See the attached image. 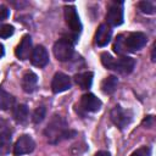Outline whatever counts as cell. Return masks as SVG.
<instances>
[{"mask_svg":"<svg viewBox=\"0 0 156 156\" xmlns=\"http://www.w3.org/2000/svg\"><path fill=\"white\" fill-rule=\"evenodd\" d=\"M45 136L48 138L49 143L51 144H57L58 141L63 140V139H68L72 138L76 132L71 130L66 123V121L63 119V117L61 116H52V118L50 119V122L48 123L45 130H44Z\"/></svg>","mask_w":156,"mask_h":156,"instance_id":"cell-1","label":"cell"},{"mask_svg":"<svg viewBox=\"0 0 156 156\" xmlns=\"http://www.w3.org/2000/svg\"><path fill=\"white\" fill-rule=\"evenodd\" d=\"M147 38L144 33L141 32H133L129 33L128 35L122 34V46H123V52H134L140 50L146 45Z\"/></svg>","mask_w":156,"mask_h":156,"instance_id":"cell-2","label":"cell"},{"mask_svg":"<svg viewBox=\"0 0 156 156\" xmlns=\"http://www.w3.org/2000/svg\"><path fill=\"white\" fill-rule=\"evenodd\" d=\"M110 117H111V121L113 122L115 126H117L119 129H123L132 122L133 112L130 110L123 108L122 106H115L111 110Z\"/></svg>","mask_w":156,"mask_h":156,"instance_id":"cell-3","label":"cell"},{"mask_svg":"<svg viewBox=\"0 0 156 156\" xmlns=\"http://www.w3.org/2000/svg\"><path fill=\"white\" fill-rule=\"evenodd\" d=\"M73 45L68 39H58L54 44V55L58 61H68L73 56Z\"/></svg>","mask_w":156,"mask_h":156,"instance_id":"cell-4","label":"cell"},{"mask_svg":"<svg viewBox=\"0 0 156 156\" xmlns=\"http://www.w3.org/2000/svg\"><path fill=\"white\" fill-rule=\"evenodd\" d=\"M106 21L110 26L117 27L123 23V4L121 1H115L108 6L106 13Z\"/></svg>","mask_w":156,"mask_h":156,"instance_id":"cell-5","label":"cell"},{"mask_svg":"<svg viewBox=\"0 0 156 156\" xmlns=\"http://www.w3.org/2000/svg\"><path fill=\"white\" fill-rule=\"evenodd\" d=\"M34 147H35V143L32 139V136L24 134V135L20 136L17 139V141L15 143V145H13V154L16 156H22V155L32 152L34 150Z\"/></svg>","mask_w":156,"mask_h":156,"instance_id":"cell-6","label":"cell"},{"mask_svg":"<svg viewBox=\"0 0 156 156\" xmlns=\"http://www.w3.org/2000/svg\"><path fill=\"white\" fill-rule=\"evenodd\" d=\"M63 15H65L66 23L71 28V30L74 32V33H79L82 30V23H80V20H79L78 13L76 11V7L72 6V5L65 6Z\"/></svg>","mask_w":156,"mask_h":156,"instance_id":"cell-7","label":"cell"},{"mask_svg":"<svg viewBox=\"0 0 156 156\" xmlns=\"http://www.w3.org/2000/svg\"><path fill=\"white\" fill-rule=\"evenodd\" d=\"M69 88H71V78L67 74H65L62 72H58L54 76L52 82H51V89L55 94L66 91Z\"/></svg>","mask_w":156,"mask_h":156,"instance_id":"cell-8","label":"cell"},{"mask_svg":"<svg viewBox=\"0 0 156 156\" xmlns=\"http://www.w3.org/2000/svg\"><path fill=\"white\" fill-rule=\"evenodd\" d=\"M79 106L84 112H96L101 107V101L94 94L88 93V94H84L82 96Z\"/></svg>","mask_w":156,"mask_h":156,"instance_id":"cell-9","label":"cell"},{"mask_svg":"<svg viewBox=\"0 0 156 156\" xmlns=\"http://www.w3.org/2000/svg\"><path fill=\"white\" fill-rule=\"evenodd\" d=\"M134 66H135L134 58L128 57V56H122L117 60L116 58L113 60V65H112L111 69H113L118 73H122V74H128L133 71Z\"/></svg>","mask_w":156,"mask_h":156,"instance_id":"cell-10","label":"cell"},{"mask_svg":"<svg viewBox=\"0 0 156 156\" xmlns=\"http://www.w3.org/2000/svg\"><path fill=\"white\" fill-rule=\"evenodd\" d=\"M32 51H33V48H32V38H30V35H24L22 38L21 43L17 45V48L15 50V54H16V56L20 60H27V58L30 57Z\"/></svg>","mask_w":156,"mask_h":156,"instance_id":"cell-11","label":"cell"},{"mask_svg":"<svg viewBox=\"0 0 156 156\" xmlns=\"http://www.w3.org/2000/svg\"><path fill=\"white\" fill-rule=\"evenodd\" d=\"M30 61L34 66L37 67H44L49 62V54L46 49L43 45H38L33 49L32 55H30Z\"/></svg>","mask_w":156,"mask_h":156,"instance_id":"cell-12","label":"cell"},{"mask_svg":"<svg viewBox=\"0 0 156 156\" xmlns=\"http://www.w3.org/2000/svg\"><path fill=\"white\" fill-rule=\"evenodd\" d=\"M11 135H12V132L10 127L6 123H1L0 124V152L1 154L9 152L10 145H11Z\"/></svg>","mask_w":156,"mask_h":156,"instance_id":"cell-13","label":"cell"},{"mask_svg":"<svg viewBox=\"0 0 156 156\" xmlns=\"http://www.w3.org/2000/svg\"><path fill=\"white\" fill-rule=\"evenodd\" d=\"M111 35H112V32L110 29V27L105 23L100 24L96 33H95V44L98 46H105L110 43L111 40Z\"/></svg>","mask_w":156,"mask_h":156,"instance_id":"cell-14","label":"cell"},{"mask_svg":"<svg viewBox=\"0 0 156 156\" xmlns=\"http://www.w3.org/2000/svg\"><path fill=\"white\" fill-rule=\"evenodd\" d=\"M21 84H22V89L26 93H28V94L33 93L37 89V84H38V77H37V74L34 72H32V71L26 72L23 74V77H22Z\"/></svg>","mask_w":156,"mask_h":156,"instance_id":"cell-15","label":"cell"},{"mask_svg":"<svg viewBox=\"0 0 156 156\" xmlns=\"http://www.w3.org/2000/svg\"><path fill=\"white\" fill-rule=\"evenodd\" d=\"M74 82L80 89H89L93 83V73L91 72H82L74 76Z\"/></svg>","mask_w":156,"mask_h":156,"instance_id":"cell-16","label":"cell"},{"mask_svg":"<svg viewBox=\"0 0 156 156\" xmlns=\"http://www.w3.org/2000/svg\"><path fill=\"white\" fill-rule=\"evenodd\" d=\"M117 85H118V79H117V77H115V76H108V77H106V78L101 82L100 88H101L102 93H105V94H112V93L116 90Z\"/></svg>","mask_w":156,"mask_h":156,"instance_id":"cell-17","label":"cell"},{"mask_svg":"<svg viewBox=\"0 0 156 156\" xmlns=\"http://www.w3.org/2000/svg\"><path fill=\"white\" fill-rule=\"evenodd\" d=\"M28 116H29V111H28L27 105L21 104V105H17L13 108V118H15L16 122L24 123V122H27Z\"/></svg>","mask_w":156,"mask_h":156,"instance_id":"cell-18","label":"cell"},{"mask_svg":"<svg viewBox=\"0 0 156 156\" xmlns=\"http://www.w3.org/2000/svg\"><path fill=\"white\" fill-rule=\"evenodd\" d=\"M15 104V98L7 93L6 90H4L2 88H0V110L6 111L9 108H11Z\"/></svg>","mask_w":156,"mask_h":156,"instance_id":"cell-19","label":"cell"},{"mask_svg":"<svg viewBox=\"0 0 156 156\" xmlns=\"http://www.w3.org/2000/svg\"><path fill=\"white\" fill-rule=\"evenodd\" d=\"M139 9L141 10L143 13H147V15H152L155 12V4L152 1L149 0H144L139 2Z\"/></svg>","mask_w":156,"mask_h":156,"instance_id":"cell-20","label":"cell"},{"mask_svg":"<svg viewBox=\"0 0 156 156\" xmlns=\"http://www.w3.org/2000/svg\"><path fill=\"white\" fill-rule=\"evenodd\" d=\"M45 112H46V110H45L44 106L37 107V108L34 110V112H33V117H32L33 122H34V123H40V122L44 119V117H45Z\"/></svg>","mask_w":156,"mask_h":156,"instance_id":"cell-21","label":"cell"},{"mask_svg":"<svg viewBox=\"0 0 156 156\" xmlns=\"http://www.w3.org/2000/svg\"><path fill=\"white\" fill-rule=\"evenodd\" d=\"M15 29L10 24H1L0 26V38H10L13 34Z\"/></svg>","mask_w":156,"mask_h":156,"instance_id":"cell-22","label":"cell"},{"mask_svg":"<svg viewBox=\"0 0 156 156\" xmlns=\"http://www.w3.org/2000/svg\"><path fill=\"white\" fill-rule=\"evenodd\" d=\"M113 57L110 55V54H107V52H104V54H101V63L106 67V68H108V69H111L112 68V65H113Z\"/></svg>","mask_w":156,"mask_h":156,"instance_id":"cell-23","label":"cell"},{"mask_svg":"<svg viewBox=\"0 0 156 156\" xmlns=\"http://www.w3.org/2000/svg\"><path fill=\"white\" fill-rule=\"evenodd\" d=\"M150 154H151V150L149 146H141L135 151H133L130 156H150Z\"/></svg>","mask_w":156,"mask_h":156,"instance_id":"cell-24","label":"cell"},{"mask_svg":"<svg viewBox=\"0 0 156 156\" xmlns=\"http://www.w3.org/2000/svg\"><path fill=\"white\" fill-rule=\"evenodd\" d=\"M10 15V11L6 6H0V22H2L4 20H6Z\"/></svg>","mask_w":156,"mask_h":156,"instance_id":"cell-25","label":"cell"},{"mask_svg":"<svg viewBox=\"0 0 156 156\" xmlns=\"http://www.w3.org/2000/svg\"><path fill=\"white\" fill-rule=\"evenodd\" d=\"M155 51H156V44H154L152 46V54H151V60L155 62L156 61V56H155Z\"/></svg>","mask_w":156,"mask_h":156,"instance_id":"cell-26","label":"cell"},{"mask_svg":"<svg viewBox=\"0 0 156 156\" xmlns=\"http://www.w3.org/2000/svg\"><path fill=\"white\" fill-rule=\"evenodd\" d=\"M95 156H110V154L107 151H98L95 154Z\"/></svg>","mask_w":156,"mask_h":156,"instance_id":"cell-27","label":"cell"},{"mask_svg":"<svg viewBox=\"0 0 156 156\" xmlns=\"http://www.w3.org/2000/svg\"><path fill=\"white\" fill-rule=\"evenodd\" d=\"M4 56V46L0 44V58Z\"/></svg>","mask_w":156,"mask_h":156,"instance_id":"cell-28","label":"cell"}]
</instances>
